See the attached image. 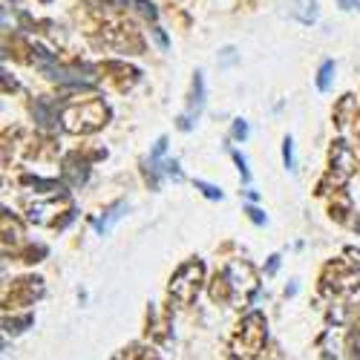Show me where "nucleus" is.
<instances>
[{
  "label": "nucleus",
  "instance_id": "obj_13",
  "mask_svg": "<svg viewBox=\"0 0 360 360\" xmlns=\"http://www.w3.org/2000/svg\"><path fill=\"white\" fill-rule=\"evenodd\" d=\"M130 211V207H127V202H112L110 207H107V211H104V217L96 222V231L101 233V236H107L118 222H122L124 219V214Z\"/></svg>",
  "mask_w": 360,
  "mask_h": 360
},
{
  "label": "nucleus",
  "instance_id": "obj_35",
  "mask_svg": "<svg viewBox=\"0 0 360 360\" xmlns=\"http://www.w3.org/2000/svg\"><path fill=\"white\" fill-rule=\"evenodd\" d=\"M44 4H49V0H44Z\"/></svg>",
  "mask_w": 360,
  "mask_h": 360
},
{
  "label": "nucleus",
  "instance_id": "obj_19",
  "mask_svg": "<svg viewBox=\"0 0 360 360\" xmlns=\"http://www.w3.org/2000/svg\"><path fill=\"white\" fill-rule=\"evenodd\" d=\"M346 352H349V360H360V320L352 326V332L346 338Z\"/></svg>",
  "mask_w": 360,
  "mask_h": 360
},
{
  "label": "nucleus",
  "instance_id": "obj_10",
  "mask_svg": "<svg viewBox=\"0 0 360 360\" xmlns=\"http://www.w3.org/2000/svg\"><path fill=\"white\" fill-rule=\"evenodd\" d=\"M202 107H205V78H202V72H196V78H193V86H191L188 115H182V118H179V127H182V130H191V118H193V115H199V112H202Z\"/></svg>",
  "mask_w": 360,
  "mask_h": 360
},
{
  "label": "nucleus",
  "instance_id": "obj_14",
  "mask_svg": "<svg viewBox=\"0 0 360 360\" xmlns=\"http://www.w3.org/2000/svg\"><path fill=\"white\" fill-rule=\"evenodd\" d=\"M288 15L294 20H300L303 26H311L317 20V0H291V4H288Z\"/></svg>",
  "mask_w": 360,
  "mask_h": 360
},
{
  "label": "nucleus",
  "instance_id": "obj_5",
  "mask_svg": "<svg viewBox=\"0 0 360 360\" xmlns=\"http://www.w3.org/2000/svg\"><path fill=\"white\" fill-rule=\"evenodd\" d=\"M202 285H205V262L202 259H188L185 265L176 268L167 291H170V300L176 306H191V303H196Z\"/></svg>",
  "mask_w": 360,
  "mask_h": 360
},
{
  "label": "nucleus",
  "instance_id": "obj_3",
  "mask_svg": "<svg viewBox=\"0 0 360 360\" xmlns=\"http://www.w3.org/2000/svg\"><path fill=\"white\" fill-rule=\"evenodd\" d=\"M110 122V107L101 98L75 101L61 110V127L72 136H93Z\"/></svg>",
  "mask_w": 360,
  "mask_h": 360
},
{
  "label": "nucleus",
  "instance_id": "obj_24",
  "mask_svg": "<svg viewBox=\"0 0 360 360\" xmlns=\"http://www.w3.org/2000/svg\"><path fill=\"white\" fill-rule=\"evenodd\" d=\"M133 360H162L156 349H150V346H136L133 352Z\"/></svg>",
  "mask_w": 360,
  "mask_h": 360
},
{
  "label": "nucleus",
  "instance_id": "obj_8",
  "mask_svg": "<svg viewBox=\"0 0 360 360\" xmlns=\"http://www.w3.org/2000/svg\"><path fill=\"white\" fill-rule=\"evenodd\" d=\"M44 297V280L41 277H20L12 283V288L4 291L6 309H26L35 306V300Z\"/></svg>",
  "mask_w": 360,
  "mask_h": 360
},
{
  "label": "nucleus",
  "instance_id": "obj_16",
  "mask_svg": "<svg viewBox=\"0 0 360 360\" xmlns=\"http://www.w3.org/2000/svg\"><path fill=\"white\" fill-rule=\"evenodd\" d=\"M328 214H332V219H338V222H346L352 214V196L346 191H335L332 199H328Z\"/></svg>",
  "mask_w": 360,
  "mask_h": 360
},
{
  "label": "nucleus",
  "instance_id": "obj_27",
  "mask_svg": "<svg viewBox=\"0 0 360 360\" xmlns=\"http://www.w3.org/2000/svg\"><path fill=\"white\" fill-rule=\"evenodd\" d=\"M233 162H236V167H239V173H243V179H245V182H251V170H248V162H245V156L243 153H236V150H233Z\"/></svg>",
  "mask_w": 360,
  "mask_h": 360
},
{
  "label": "nucleus",
  "instance_id": "obj_2",
  "mask_svg": "<svg viewBox=\"0 0 360 360\" xmlns=\"http://www.w3.org/2000/svg\"><path fill=\"white\" fill-rule=\"evenodd\" d=\"M268 343V320L262 311H248L236 323L231 335V357L233 360H257Z\"/></svg>",
  "mask_w": 360,
  "mask_h": 360
},
{
  "label": "nucleus",
  "instance_id": "obj_32",
  "mask_svg": "<svg viewBox=\"0 0 360 360\" xmlns=\"http://www.w3.org/2000/svg\"><path fill=\"white\" fill-rule=\"evenodd\" d=\"M340 9H357L360 6V0H338Z\"/></svg>",
  "mask_w": 360,
  "mask_h": 360
},
{
  "label": "nucleus",
  "instance_id": "obj_7",
  "mask_svg": "<svg viewBox=\"0 0 360 360\" xmlns=\"http://www.w3.org/2000/svg\"><path fill=\"white\" fill-rule=\"evenodd\" d=\"M101 35H104V44L115 52H122V55H141L144 52V38L139 35V29L127 20H107L104 29H101Z\"/></svg>",
  "mask_w": 360,
  "mask_h": 360
},
{
  "label": "nucleus",
  "instance_id": "obj_15",
  "mask_svg": "<svg viewBox=\"0 0 360 360\" xmlns=\"http://www.w3.org/2000/svg\"><path fill=\"white\" fill-rule=\"evenodd\" d=\"M20 243H23V222L9 211H4V248L9 251V245L18 248Z\"/></svg>",
  "mask_w": 360,
  "mask_h": 360
},
{
  "label": "nucleus",
  "instance_id": "obj_28",
  "mask_svg": "<svg viewBox=\"0 0 360 360\" xmlns=\"http://www.w3.org/2000/svg\"><path fill=\"white\" fill-rule=\"evenodd\" d=\"M245 214H248V217H251V222H257V225H265V222H268V219H265V214L259 211V207H254V205L248 207Z\"/></svg>",
  "mask_w": 360,
  "mask_h": 360
},
{
  "label": "nucleus",
  "instance_id": "obj_17",
  "mask_svg": "<svg viewBox=\"0 0 360 360\" xmlns=\"http://www.w3.org/2000/svg\"><path fill=\"white\" fill-rule=\"evenodd\" d=\"M32 110H35V122H38L44 130H49V127L58 122V118H61V115H58V110L52 107V101H49V98H38Z\"/></svg>",
  "mask_w": 360,
  "mask_h": 360
},
{
  "label": "nucleus",
  "instance_id": "obj_1",
  "mask_svg": "<svg viewBox=\"0 0 360 360\" xmlns=\"http://www.w3.org/2000/svg\"><path fill=\"white\" fill-rule=\"evenodd\" d=\"M259 288V274L248 259H233L228 262L222 271H217V277L211 280V300L217 306H233V309H245L251 306V300Z\"/></svg>",
  "mask_w": 360,
  "mask_h": 360
},
{
  "label": "nucleus",
  "instance_id": "obj_25",
  "mask_svg": "<svg viewBox=\"0 0 360 360\" xmlns=\"http://www.w3.org/2000/svg\"><path fill=\"white\" fill-rule=\"evenodd\" d=\"M283 159H285V167L294 170V141H291V136H285V141H283Z\"/></svg>",
  "mask_w": 360,
  "mask_h": 360
},
{
  "label": "nucleus",
  "instance_id": "obj_12",
  "mask_svg": "<svg viewBox=\"0 0 360 360\" xmlns=\"http://www.w3.org/2000/svg\"><path fill=\"white\" fill-rule=\"evenodd\" d=\"M64 179L72 188H81L86 179H89V162L81 159V153H70L64 159Z\"/></svg>",
  "mask_w": 360,
  "mask_h": 360
},
{
  "label": "nucleus",
  "instance_id": "obj_20",
  "mask_svg": "<svg viewBox=\"0 0 360 360\" xmlns=\"http://www.w3.org/2000/svg\"><path fill=\"white\" fill-rule=\"evenodd\" d=\"M44 257H46V245H41V243H38V245H26V248L20 251V259H23L26 265H35V262H41Z\"/></svg>",
  "mask_w": 360,
  "mask_h": 360
},
{
  "label": "nucleus",
  "instance_id": "obj_21",
  "mask_svg": "<svg viewBox=\"0 0 360 360\" xmlns=\"http://www.w3.org/2000/svg\"><path fill=\"white\" fill-rule=\"evenodd\" d=\"M32 323H35V317H32V314H23V317H15V320H9V317H6V332L20 335V332H26V326H32Z\"/></svg>",
  "mask_w": 360,
  "mask_h": 360
},
{
  "label": "nucleus",
  "instance_id": "obj_18",
  "mask_svg": "<svg viewBox=\"0 0 360 360\" xmlns=\"http://www.w3.org/2000/svg\"><path fill=\"white\" fill-rule=\"evenodd\" d=\"M335 72H338L335 61H323V67H320V72H317V89H320V93H326V89L332 86Z\"/></svg>",
  "mask_w": 360,
  "mask_h": 360
},
{
  "label": "nucleus",
  "instance_id": "obj_31",
  "mask_svg": "<svg viewBox=\"0 0 360 360\" xmlns=\"http://www.w3.org/2000/svg\"><path fill=\"white\" fill-rule=\"evenodd\" d=\"M150 32H153V38L159 41V46H162V49H167V35L162 32V29H150Z\"/></svg>",
  "mask_w": 360,
  "mask_h": 360
},
{
  "label": "nucleus",
  "instance_id": "obj_34",
  "mask_svg": "<svg viewBox=\"0 0 360 360\" xmlns=\"http://www.w3.org/2000/svg\"><path fill=\"white\" fill-rule=\"evenodd\" d=\"M354 228H357V231H360V222H354Z\"/></svg>",
  "mask_w": 360,
  "mask_h": 360
},
{
  "label": "nucleus",
  "instance_id": "obj_6",
  "mask_svg": "<svg viewBox=\"0 0 360 360\" xmlns=\"http://www.w3.org/2000/svg\"><path fill=\"white\" fill-rule=\"evenodd\" d=\"M360 288V274L349 259H332L320 274V291L332 300L352 297Z\"/></svg>",
  "mask_w": 360,
  "mask_h": 360
},
{
  "label": "nucleus",
  "instance_id": "obj_26",
  "mask_svg": "<svg viewBox=\"0 0 360 360\" xmlns=\"http://www.w3.org/2000/svg\"><path fill=\"white\" fill-rule=\"evenodd\" d=\"M231 133H233V139H236V141H245V139H248V122H245V118H236Z\"/></svg>",
  "mask_w": 360,
  "mask_h": 360
},
{
  "label": "nucleus",
  "instance_id": "obj_9",
  "mask_svg": "<svg viewBox=\"0 0 360 360\" xmlns=\"http://www.w3.org/2000/svg\"><path fill=\"white\" fill-rule=\"evenodd\" d=\"M101 72H104V81L112 84L118 93H127V89H133L141 78V72L136 67H127L124 61H107L101 64Z\"/></svg>",
  "mask_w": 360,
  "mask_h": 360
},
{
  "label": "nucleus",
  "instance_id": "obj_4",
  "mask_svg": "<svg viewBox=\"0 0 360 360\" xmlns=\"http://www.w3.org/2000/svg\"><path fill=\"white\" fill-rule=\"evenodd\" d=\"M357 173V153L352 150L349 141L338 139L332 141V153H328V173L326 179L317 185V193H335V191H343V185Z\"/></svg>",
  "mask_w": 360,
  "mask_h": 360
},
{
  "label": "nucleus",
  "instance_id": "obj_30",
  "mask_svg": "<svg viewBox=\"0 0 360 360\" xmlns=\"http://www.w3.org/2000/svg\"><path fill=\"white\" fill-rule=\"evenodd\" d=\"M277 268H280V257L274 254L271 259H268V268H265V274H268V277H271V274H277Z\"/></svg>",
  "mask_w": 360,
  "mask_h": 360
},
{
  "label": "nucleus",
  "instance_id": "obj_29",
  "mask_svg": "<svg viewBox=\"0 0 360 360\" xmlns=\"http://www.w3.org/2000/svg\"><path fill=\"white\" fill-rule=\"evenodd\" d=\"M346 257H349V262L357 268V274H360V248H346Z\"/></svg>",
  "mask_w": 360,
  "mask_h": 360
},
{
  "label": "nucleus",
  "instance_id": "obj_23",
  "mask_svg": "<svg viewBox=\"0 0 360 360\" xmlns=\"http://www.w3.org/2000/svg\"><path fill=\"white\" fill-rule=\"evenodd\" d=\"M196 188H199L207 199H222V191H219L217 185H211V182H202V179H196Z\"/></svg>",
  "mask_w": 360,
  "mask_h": 360
},
{
  "label": "nucleus",
  "instance_id": "obj_22",
  "mask_svg": "<svg viewBox=\"0 0 360 360\" xmlns=\"http://www.w3.org/2000/svg\"><path fill=\"white\" fill-rule=\"evenodd\" d=\"M130 4H133V9H136L141 18L156 20V6H153V4H147V0H130Z\"/></svg>",
  "mask_w": 360,
  "mask_h": 360
},
{
  "label": "nucleus",
  "instance_id": "obj_33",
  "mask_svg": "<svg viewBox=\"0 0 360 360\" xmlns=\"http://www.w3.org/2000/svg\"><path fill=\"white\" fill-rule=\"evenodd\" d=\"M352 133H354V136L360 139V118H357V124H354V130H352Z\"/></svg>",
  "mask_w": 360,
  "mask_h": 360
},
{
  "label": "nucleus",
  "instance_id": "obj_11",
  "mask_svg": "<svg viewBox=\"0 0 360 360\" xmlns=\"http://www.w3.org/2000/svg\"><path fill=\"white\" fill-rule=\"evenodd\" d=\"M357 118H360V107H357L354 96H343V98L338 101V107H335V122H338V127L352 133L354 124H357Z\"/></svg>",
  "mask_w": 360,
  "mask_h": 360
}]
</instances>
